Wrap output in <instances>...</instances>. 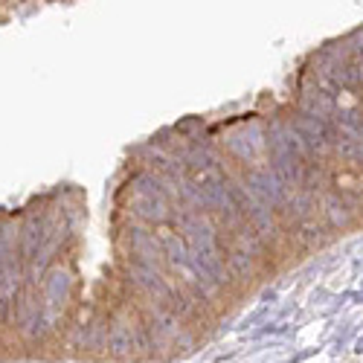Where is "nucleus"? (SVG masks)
Returning a JSON list of instances; mask_svg holds the SVG:
<instances>
[{"instance_id": "nucleus-1", "label": "nucleus", "mask_w": 363, "mask_h": 363, "mask_svg": "<svg viewBox=\"0 0 363 363\" xmlns=\"http://www.w3.org/2000/svg\"><path fill=\"white\" fill-rule=\"evenodd\" d=\"M360 55H363V52H360Z\"/></svg>"}]
</instances>
